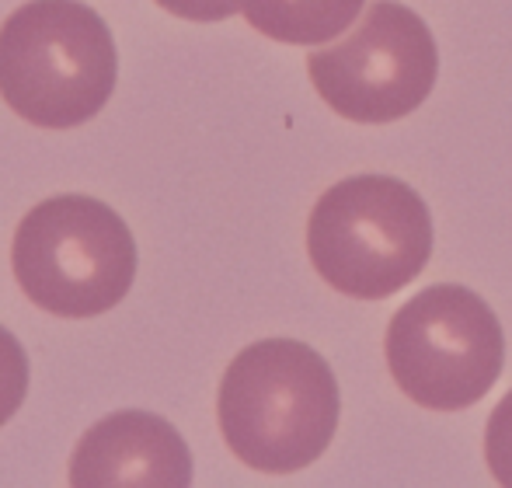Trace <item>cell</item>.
I'll list each match as a JSON object with an SVG mask.
<instances>
[{"instance_id": "30bf717a", "label": "cell", "mask_w": 512, "mask_h": 488, "mask_svg": "<svg viewBox=\"0 0 512 488\" xmlns=\"http://www.w3.org/2000/svg\"><path fill=\"white\" fill-rule=\"evenodd\" d=\"M485 461L499 485H512V391L495 405L485 429Z\"/></svg>"}, {"instance_id": "6da1fadb", "label": "cell", "mask_w": 512, "mask_h": 488, "mask_svg": "<svg viewBox=\"0 0 512 488\" xmlns=\"http://www.w3.org/2000/svg\"><path fill=\"white\" fill-rule=\"evenodd\" d=\"M338 380L321 353L297 339H262L230 360L216 419L230 454L262 475L304 471L338 429Z\"/></svg>"}, {"instance_id": "5b68a950", "label": "cell", "mask_w": 512, "mask_h": 488, "mask_svg": "<svg viewBox=\"0 0 512 488\" xmlns=\"http://www.w3.org/2000/svg\"><path fill=\"white\" fill-rule=\"evenodd\" d=\"M384 353L394 384L415 405L460 412L495 387L506 363V335L474 290L436 283L391 318Z\"/></svg>"}, {"instance_id": "7a4b0ae2", "label": "cell", "mask_w": 512, "mask_h": 488, "mask_svg": "<svg viewBox=\"0 0 512 488\" xmlns=\"http://www.w3.org/2000/svg\"><path fill=\"white\" fill-rule=\"evenodd\" d=\"M105 18L81 0H28L0 25V98L39 129H77L115 91Z\"/></svg>"}, {"instance_id": "277c9868", "label": "cell", "mask_w": 512, "mask_h": 488, "mask_svg": "<svg viewBox=\"0 0 512 488\" xmlns=\"http://www.w3.org/2000/svg\"><path fill=\"white\" fill-rule=\"evenodd\" d=\"M11 269L39 311L70 321L98 318L133 286L136 241L102 199L53 196L18 224Z\"/></svg>"}, {"instance_id": "8fae6325", "label": "cell", "mask_w": 512, "mask_h": 488, "mask_svg": "<svg viewBox=\"0 0 512 488\" xmlns=\"http://www.w3.org/2000/svg\"><path fill=\"white\" fill-rule=\"evenodd\" d=\"M154 4L185 21H223L241 11V0H154Z\"/></svg>"}, {"instance_id": "3957f363", "label": "cell", "mask_w": 512, "mask_h": 488, "mask_svg": "<svg viewBox=\"0 0 512 488\" xmlns=\"http://www.w3.org/2000/svg\"><path fill=\"white\" fill-rule=\"evenodd\" d=\"M307 255L317 276L342 297H394L432 258L429 206L401 178H345L310 210Z\"/></svg>"}, {"instance_id": "52a82bcc", "label": "cell", "mask_w": 512, "mask_h": 488, "mask_svg": "<svg viewBox=\"0 0 512 488\" xmlns=\"http://www.w3.org/2000/svg\"><path fill=\"white\" fill-rule=\"evenodd\" d=\"M192 482V454L168 419L140 408L105 415L88 429L70 457V485L133 488Z\"/></svg>"}, {"instance_id": "ba28073f", "label": "cell", "mask_w": 512, "mask_h": 488, "mask_svg": "<svg viewBox=\"0 0 512 488\" xmlns=\"http://www.w3.org/2000/svg\"><path fill=\"white\" fill-rule=\"evenodd\" d=\"M366 0H241L244 21L283 46H324L363 14Z\"/></svg>"}, {"instance_id": "8992f818", "label": "cell", "mask_w": 512, "mask_h": 488, "mask_svg": "<svg viewBox=\"0 0 512 488\" xmlns=\"http://www.w3.org/2000/svg\"><path fill=\"white\" fill-rule=\"evenodd\" d=\"M307 74L335 116L387 126L411 116L436 88V39L411 7L377 0L352 35L307 56Z\"/></svg>"}, {"instance_id": "9c48e42d", "label": "cell", "mask_w": 512, "mask_h": 488, "mask_svg": "<svg viewBox=\"0 0 512 488\" xmlns=\"http://www.w3.org/2000/svg\"><path fill=\"white\" fill-rule=\"evenodd\" d=\"M28 394V353L21 342L0 325V426L18 415Z\"/></svg>"}]
</instances>
